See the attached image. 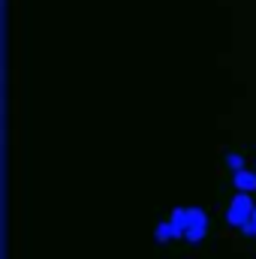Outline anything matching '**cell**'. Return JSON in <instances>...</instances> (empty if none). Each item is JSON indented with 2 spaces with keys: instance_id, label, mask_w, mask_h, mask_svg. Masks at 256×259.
<instances>
[{
  "instance_id": "1",
  "label": "cell",
  "mask_w": 256,
  "mask_h": 259,
  "mask_svg": "<svg viewBox=\"0 0 256 259\" xmlns=\"http://www.w3.org/2000/svg\"><path fill=\"white\" fill-rule=\"evenodd\" d=\"M253 193H244V190H235V196L229 199V208H226V223L232 229H244L253 217Z\"/></svg>"
},
{
  "instance_id": "2",
  "label": "cell",
  "mask_w": 256,
  "mask_h": 259,
  "mask_svg": "<svg viewBox=\"0 0 256 259\" xmlns=\"http://www.w3.org/2000/svg\"><path fill=\"white\" fill-rule=\"evenodd\" d=\"M232 187L235 190H244V193H256V172H250L247 166L232 172Z\"/></svg>"
},
{
  "instance_id": "3",
  "label": "cell",
  "mask_w": 256,
  "mask_h": 259,
  "mask_svg": "<svg viewBox=\"0 0 256 259\" xmlns=\"http://www.w3.org/2000/svg\"><path fill=\"white\" fill-rule=\"evenodd\" d=\"M169 220H172V226H175V238H184V232H187V226H190V211H187V208H172Z\"/></svg>"
},
{
  "instance_id": "4",
  "label": "cell",
  "mask_w": 256,
  "mask_h": 259,
  "mask_svg": "<svg viewBox=\"0 0 256 259\" xmlns=\"http://www.w3.org/2000/svg\"><path fill=\"white\" fill-rule=\"evenodd\" d=\"M247 166V157L241 154V151H226L223 154V169L232 175V172H238V169H244Z\"/></svg>"
},
{
  "instance_id": "5",
  "label": "cell",
  "mask_w": 256,
  "mask_h": 259,
  "mask_svg": "<svg viewBox=\"0 0 256 259\" xmlns=\"http://www.w3.org/2000/svg\"><path fill=\"white\" fill-rule=\"evenodd\" d=\"M154 238H157L160 244L175 241V226H172V220H160V223H157V229H154Z\"/></svg>"
},
{
  "instance_id": "6",
  "label": "cell",
  "mask_w": 256,
  "mask_h": 259,
  "mask_svg": "<svg viewBox=\"0 0 256 259\" xmlns=\"http://www.w3.org/2000/svg\"><path fill=\"white\" fill-rule=\"evenodd\" d=\"M208 238V226H190L187 232H184V241L187 244H202Z\"/></svg>"
},
{
  "instance_id": "7",
  "label": "cell",
  "mask_w": 256,
  "mask_h": 259,
  "mask_svg": "<svg viewBox=\"0 0 256 259\" xmlns=\"http://www.w3.org/2000/svg\"><path fill=\"white\" fill-rule=\"evenodd\" d=\"M187 211H190V226H208V211H205V208H196V205H193ZM190 226H187V229H190Z\"/></svg>"
},
{
  "instance_id": "8",
  "label": "cell",
  "mask_w": 256,
  "mask_h": 259,
  "mask_svg": "<svg viewBox=\"0 0 256 259\" xmlns=\"http://www.w3.org/2000/svg\"><path fill=\"white\" fill-rule=\"evenodd\" d=\"M241 235H244V238H250V241H256V220H250V223L241 229Z\"/></svg>"
},
{
  "instance_id": "9",
  "label": "cell",
  "mask_w": 256,
  "mask_h": 259,
  "mask_svg": "<svg viewBox=\"0 0 256 259\" xmlns=\"http://www.w3.org/2000/svg\"><path fill=\"white\" fill-rule=\"evenodd\" d=\"M250 220H256V205H253V217H250Z\"/></svg>"
},
{
  "instance_id": "10",
  "label": "cell",
  "mask_w": 256,
  "mask_h": 259,
  "mask_svg": "<svg viewBox=\"0 0 256 259\" xmlns=\"http://www.w3.org/2000/svg\"><path fill=\"white\" fill-rule=\"evenodd\" d=\"M253 163H256V157H253Z\"/></svg>"
}]
</instances>
